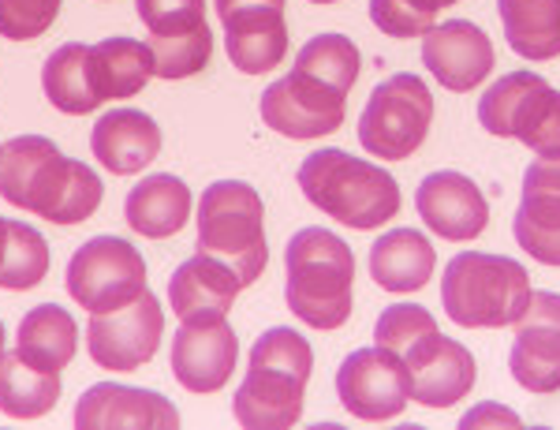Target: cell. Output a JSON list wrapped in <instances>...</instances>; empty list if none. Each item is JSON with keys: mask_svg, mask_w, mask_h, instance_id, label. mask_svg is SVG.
Wrapping results in <instances>:
<instances>
[{"mask_svg": "<svg viewBox=\"0 0 560 430\" xmlns=\"http://www.w3.org/2000/svg\"><path fill=\"white\" fill-rule=\"evenodd\" d=\"M337 397L359 423H388L411 405V374L388 348H359L337 367Z\"/></svg>", "mask_w": 560, "mask_h": 430, "instance_id": "obj_9", "label": "cell"}, {"mask_svg": "<svg viewBox=\"0 0 560 430\" xmlns=\"http://www.w3.org/2000/svg\"><path fill=\"white\" fill-rule=\"evenodd\" d=\"M530 274L516 258L464 251L445 266L441 303L445 315L464 329L516 326L530 303Z\"/></svg>", "mask_w": 560, "mask_h": 430, "instance_id": "obj_5", "label": "cell"}, {"mask_svg": "<svg viewBox=\"0 0 560 430\" xmlns=\"http://www.w3.org/2000/svg\"><path fill=\"white\" fill-rule=\"evenodd\" d=\"M433 266H438V251L419 229H393L374 240L370 247V277L377 289L393 295H411L427 289Z\"/></svg>", "mask_w": 560, "mask_h": 430, "instance_id": "obj_21", "label": "cell"}, {"mask_svg": "<svg viewBox=\"0 0 560 430\" xmlns=\"http://www.w3.org/2000/svg\"><path fill=\"white\" fill-rule=\"evenodd\" d=\"M430 329H438V322H433V315L427 307H419V303H393V307H385L382 318H377L374 345H382V348H388V352L404 356L415 340L427 337Z\"/></svg>", "mask_w": 560, "mask_h": 430, "instance_id": "obj_34", "label": "cell"}, {"mask_svg": "<svg viewBox=\"0 0 560 430\" xmlns=\"http://www.w3.org/2000/svg\"><path fill=\"white\" fill-rule=\"evenodd\" d=\"M415 206H419V218L433 236L448 240V244H464V240H478L490 225V206L486 195L478 191L471 176L453 173V168H441L430 173L427 181L415 191Z\"/></svg>", "mask_w": 560, "mask_h": 430, "instance_id": "obj_16", "label": "cell"}, {"mask_svg": "<svg viewBox=\"0 0 560 430\" xmlns=\"http://www.w3.org/2000/svg\"><path fill=\"white\" fill-rule=\"evenodd\" d=\"M243 289L247 284L232 266H224L221 258L206 255V251H195L168 281V303H173L179 322L195 315H229Z\"/></svg>", "mask_w": 560, "mask_h": 430, "instance_id": "obj_20", "label": "cell"}, {"mask_svg": "<svg viewBox=\"0 0 560 430\" xmlns=\"http://www.w3.org/2000/svg\"><path fill=\"white\" fill-rule=\"evenodd\" d=\"M512 139L535 150L538 158H560V91H553L541 75L530 79L520 97Z\"/></svg>", "mask_w": 560, "mask_h": 430, "instance_id": "obj_28", "label": "cell"}, {"mask_svg": "<svg viewBox=\"0 0 560 430\" xmlns=\"http://www.w3.org/2000/svg\"><path fill=\"white\" fill-rule=\"evenodd\" d=\"M198 221V247L206 255L232 266L243 284H255L269 263L266 244V210L250 184L243 181H217L202 191L195 210Z\"/></svg>", "mask_w": 560, "mask_h": 430, "instance_id": "obj_6", "label": "cell"}, {"mask_svg": "<svg viewBox=\"0 0 560 430\" xmlns=\"http://www.w3.org/2000/svg\"><path fill=\"white\" fill-rule=\"evenodd\" d=\"M258 4L284 8V0H213V8H217V15H221V20H229V15L243 12V8H258Z\"/></svg>", "mask_w": 560, "mask_h": 430, "instance_id": "obj_40", "label": "cell"}, {"mask_svg": "<svg viewBox=\"0 0 560 430\" xmlns=\"http://www.w3.org/2000/svg\"><path fill=\"white\" fill-rule=\"evenodd\" d=\"M86 49L90 46H83V42H68V46H60L42 68L45 97H49L52 109H60L68 116L94 113L97 105H102V97L94 94L90 75H86Z\"/></svg>", "mask_w": 560, "mask_h": 430, "instance_id": "obj_27", "label": "cell"}, {"mask_svg": "<svg viewBox=\"0 0 560 430\" xmlns=\"http://www.w3.org/2000/svg\"><path fill=\"white\" fill-rule=\"evenodd\" d=\"M60 0H0V34L8 42H34L57 23Z\"/></svg>", "mask_w": 560, "mask_h": 430, "instance_id": "obj_35", "label": "cell"}, {"mask_svg": "<svg viewBox=\"0 0 560 430\" xmlns=\"http://www.w3.org/2000/svg\"><path fill=\"white\" fill-rule=\"evenodd\" d=\"M359 68H363V60H359L355 42L345 34H318L300 49L284 83L311 109L332 116V120H345L348 94L359 83Z\"/></svg>", "mask_w": 560, "mask_h": 430, "instance_id": "obj_11", "label": "cell"}, {"mask_svg": "<svg viewBox=\"0 0 560 430\" xmlns=\"http://www.w3.org/2000/svg\"><path fill=\"white\" fill-rule=\"evenodd\" d=\"M411 374V400L427 408H453L475 390L478 367L475 356L459 340L445 337L441 329H430L404 352Z\"/></svg>", "mask_w": 560, "mask_h": 430, "instance_id": "obj_13", "label": "cell"}, {"mask_svg": "<svg viewBox=\"0 0 560 430\" xmlns=\"http://www.w3.org/2000/svg\"><path fill=\"white\" fill-rule=\"evenodd\" d=\"M65 284L83 311L108 315L147 292V263L131 247V240L94 236L71 255Z\"/></svg>", "mask_w": 560, "mask_h": 430, "instance_id": "obj_8", "label": "cell"}, {"mask_svg": "<svg viewBox=\"0 0 560 430\" xmlns=\"http://www.w3.org/2000/svg\"><path fill=\"white\" fill-rule=\"evenodd\" d=\"M512 236H516V244L523 247V255H530L541 266H557L560 270V229H538L516 213V218H512Z\"/></svg>", "mask_w": 560, "mask_h": 430, "instance_id": "obj_38", "label": "cell"}, {"mask_svg": "<svg viewBox=\"0 0 560 430\" xmlns=\"http://www.w3.org/2000/svg\"><path fill=\"white\" fill-rule=\"evenodd\" d=\"M422 65L430 68V75L445 91L467 94L490 79L497 57H493L490 34L482 26L467 20H448V23H433L422 34Z\"/></svg>", "mask_w": 560, "mask_h": 430, "instance_id": "obj_15", "label": "cell"}, {"mask_svg": "<svg viewBox=\"0 0 560 430\" xmlns=\"http://www.w3.org/2000/svg\"><path fill=\"white\" fill-rule=\"evenodd\" d=\"M433 124L430 86L411 71L388 75L374 86L363 116H359V142L366 154L382 161H404L427 142Z\"/></svg>", "mask_w": 560, "mask_h": 430, "instance_id": "obj_7", "label": "cell"}, {"mask_svg": "<svg viewBox=\"0 0 560 430\" xmlns=\"http://www.w3.org/2000/svg\"><path fill=\"white\" fill-rule=\"evenodd\" d=\"M509 371L527 393L560 390V292H530V303L516 322Z\"/></svg>", "mask_w": 560, "mask_h": 430, "instance_id": "obj_14", "label": "cell"}, {"mask_svg": "<svg viewBox=\"0 0 560 430\" xmlns=\"http://www.w3.org/2000/svg\"><path fill=\"white\" fill-rule=\"evenodd\" d=\"M303 199L345 229H382L400 213V184L385 168L345 150H314L300 165Z\"/></svg>", "mask_w": 560, "mask_h": 430, "instance_id": "obj_4", "label": "cell"}, {"mask_svg": "<svg viewBox=\"0 0 560 430\" xmlns=\"http://www.w3.org/2000/svg\"><path fill=\"white\" fill-rule=\"evenodd\" d=\"M284 303L311 329H340L351 318L355 255L337 232L303 229L284 247Z\"/></svg>", "mask_w": 560, "mask_h": 430, "instance_id": "obj_3", "label": "cell"}, {"mask_svg": "<svg viewBox=\"0 0 560 430\" xmlns=\"http://www.w3.org/2000/svg\"><path fill=\"white\" fill-rule=\"evenodd\" d=\"M224 26V53L243 75H266L288 57V26L284 8L258 4L221 20Z\"/></svg>", "mask_w": 560, "mask_h": 430, "instance_id": "obj_19", "label": "cell"}, {"mask_svg": "<svg viewBox=\"0 0 560 430\" xmlns=\"http://www.w3.org/2000/svg\"><path fill=\"white\" fill-rule=\"evenodd\" d=\"M475 427H523V419L504 405H478L459 419V430H475Z\"/></svg>", "mask_w": 560, "mask_h": 430, "instance_id": "obj_39", "label": "cell"}, {"mask_svg": "<svg viewBox=\"0 0 560 430\" xmlns=\"http://www.w3.org/2000/svg\"><path fill=\"white\" fill-rule=\"evenodd\" d=\"M504 38L527 60L560 57V0H497Z\"/></svg>", "mask_w": 560, "mask_h": 430, "instance_id": "obj_25", "label": "cell"}, {"mask_svg": "<svg viewBox=\"0 0 560 430\" xmlns=\"http://www.w3.org/2000/svg\"><path fill=\"white\" fill-rule=\"evenodd\" d=\"M79 348V326L60 303H42L15 329V352L31 360L42 371H65L75 360Z\"/></svg>", "mask_w": 560, "mask_h": 430, "instance_id": "obj_24", "label": "cell"}, {"mask_svg": "<svg viewBox=\"0 0 560 430\" xmlns=\"http://www.w3.org/2000/svg\"><path fill=\"white\" fill-rule=\"evenodd\" d=\"M0 356H4V326H0Z\"/></svg>", "mask_w": 560, "mask_h": 430, "instance_id": "obj_43", "label": "cell"}, {"mask_svg": "<svg viewBox=\"0 0 560 430\" xmlns=\"http://www.w3.org/2000/svg\"><path fill=\"white\" fill-rule=\"evenodd\" d=\"M150 53H153V75L168 79H191L198 75L213 57V31L210 26H191L184 34H150Z\"/></svg>", "mask_w": 560, "mask_h": 430, "instance_id": "obj_30", "label": "cell"}, {"mask_svg": "<svg viewBox=\"0 0 560 430\" xmlns=\"http://www.w3.org/2000/svg\"><path fill=\"white\" fill-rule=\"evenodd\" d=\"M311 4H337V0H311Z\"/></svg>", "mask_w": 560, "mask_h": 430, "instance_id": "obj_44", "label": "cell"}, {"mask_svg": "<svg viewBox=\"0 0 560 430\" xmlns=\"http://www.w3.org/2000/svg\"><path fill=\"white\" fill-rule=\"evenodd\" d=\"M60 400V374L42 371L20 352L0 356V411L12 419H42Z\"/></svg>", "mask_w": 560, "mask_h": 430, "instance_id": "obj_26", "label": "cell"}, {"mask_svg": "<svg viewBox=\"0 0 560 430\" xmlns=\"http://www.w3.org/2000/svg\"><path fill=\"white\" fill-rule=\"evenodd\" d=\"M161 334H165L161 300L147 289L128 307L108 311V315H90L86 322L90 360L105 367V371H139V367H147L158 356Z\"/></svg>", "mask_w": 560, "mask_h": 430, "instance_id": "obj_10", "label": "cell"}, {"mask_svg": "<svg viewBox=\"0 0 560 430\" xmlns=\"http://www.w3.org/2000/svg\"><path fill=\"white\" fill-rule=\"evenodd\" d=\"M261 120H266L269 131H277V136H284V139H325L345 124L300 102L284 79L266 86V94H261Z\"/></svg>", "mask_w": 560, "mask_h": 430, "instance_id": "obj_29", "label": "cell"}, {"mask_svg": "<svg viewBox=\"0 0 560 430\" xmlns=\"http://www.w3.org/2000/svg\"><path fill=\"white\" fill-rule=\"evenodd\" d=\"M0 199L38 213L49 225H79L105 199L102 176L65 158L49 139L20 136L0 147Z\"/></svg>", "mask_w": 560, "mask_h": 430, "instance_id": "obj_1", "label": "cell"}, {"mask_svg": "<svg viewBox=\"0 0 560 430\" xmlns=\"http://www.w3.org/2000/svg\"><path fill=\"white\" fill-rule=\"evenodd\" d=\"M124 218L135 236L147 240H168L191 221V187L179 176L158 173L142 176L124 199Z\"/></svg>", "mask_w": 560, "mask_h": 430, "instance_id": "obj_22", "label": "cell"}, {"mask_svg": "<svg viewBox=\"0 0 560 430\" xmlns=\"http://www.w3.org/2000/svg\"><path fill=\"white\" fill-rule=\"evenodd\" d=\"M411 4H415V8H422V12L438 20V12H445V8H453L456 0H411Z\"/></svg>", "mask_w": 560, "mask_h": 430, "instance_id": "obj_41", "label": "cell"}, {"mask_svg": "<svg viewBox=\"0 0 560 430\" xmlns=\"http://www.w3.org/2000/svg\"><path fill=\"white\" fill-rule=\"evenodd\" d=\"M86 75L102 102L135 97L153 79V53L147 42L105 38L86 49Z\"/></svg>", "mask_w": 560, "mask_h": 430, "instance_id": "obj_23", "label": "cell"}, {"mask_svg": "<svg viewBox=\"0 0 560 430\" xmlns=\"http://www.w3.org/2000/svg\"><path fill=\"white\" fill-rule=\"evenodd\" d=\"M150 34H184L206 23V0H135Z\"/></svg>", "mask_w": 560, "mask_h": 430, "instance_id": "obj_36", "label": "cell"}, {"mask_svg": "<svg viewBox=\"0 0 560 430\" xmlns=\"http://www.w3.org/2000/svg\"><path fill=\"white\" fill-rule=\"evenodd\" d=\"M535 71H512L501 75L493 86H486V94L478 97V124L490 131L493 139H512V120H516L520 97L530 86Z\"/></svg>", "mask_w": 560, "mask_h": 430, "instance_id": "obj_33", "label": "cell"}, {"mask_svg": "<svg viewBox=\"0 0 560 430\" xmlns=\"http://www.w3.org/2000/svg\"><path fill=\"white\" fill-rule=\"evenodd\" d=\"M75 430H176L179 411L168 397L153 390L102 382L86 390L71 416Z\"/></svg>", "mask_w": 560, "mask_h": 430, "instance_id": "obj_17", "label": "cell"}, {"mask_svg": "<svg viewBox=\"0 0 560 430\" xmlns=\"http://www.w3.org/2000/svg\"><path fill=\"white\" fill-rule=\"evenodd\" d=\"M49 274V244L38 229L12 221L8 229L4 263H0V289L4 292H31L34 284L45 281Z\"/></svg>", "mask_w": 560, "mask_h": 430, "instance_id": "obj_31", "label": "cell"}, {"mask_svg": "<svg viewBox=\"0 0 560 430\" xmlns=\"http://www.w3.org/2000/svg\"><path fill=\"white\" fill-rule=\"evenodd\" d=\"M314 371L311 340L300 329L273 326L250 345L247 379H243L232 411L247 430H288L300 423L306 382Z\"/></svg>", "mask_w": 560, "mask_h": 430, "instance_id": "obj_2", "label": "cell"}, {"mask_svg": "<svg viewBox=\"0 0 560 430\" xmlns=\"http://www.w3.org/2000/svg\"><path fill=\"white\" fill-rule=\"evenodd\" d=\"M520 218L538 229H560V158H535L523 173Z\"/></svg>", "mask_w": 560, "mask_h": 430, "instance_id": "obj_32", "label": "cell"}, {"mask_svg": "<svg viewBox=\"0 0 560 430\" xmlns=\"http://www.w3.org/2000/svg\"><path fill=\"white\" fill-rule=\"evenodd\" d=\"M90 150L102 161L105 173L135 176L161 154V128L158 120L139 109H113L97 116L90 131Z\"/></svg>", "mask_w": 560, "mask_h": 430, "instance_id": "obj_18", "label": "cell"}, {"mask_svg": "<svg viewBox=\"0 0 560 430\" xmlns=\"http://www.w3.org/2000/svg\"><path fill=\"white\" fill-rule=\"evenodd\" d=\"M240 360L236 329L224 315H195L184 318L173 340V374L187 393H217L229 385Z\"/></svg>", "mask_w": 560, "mask_h": 430, "instance_id": "obj_12", "label": "cell"}, {"mask_svg": "<svg viewBox=\"0 0 560 430\" xmlns=\"http://www.w3.org/2000/svg\"><path fill=\"white\" fill-rule=\"evenodd\" d=\"M8 229H12V221L0 218V263H4V247H8Z\"/></svg>", "mask_w": 560, "mask_h": 430, "instance_id": "obj_42", "label": "cell"}, {"mask_svg": "<svg viewBox=\"0 0 560 430\" xmlns=\"http://www.w3.org/2000/svg\"><path fill=\"white\" fill-rule=\"evenodd\" d=\"M370 20L388 38H422L433 26V15L415 8L411 0H370Z\"/></svg>", "mask_w": 560, "mask_h": 430, "instance_id": "obj_37", "label": "cell"}]
</instances>
